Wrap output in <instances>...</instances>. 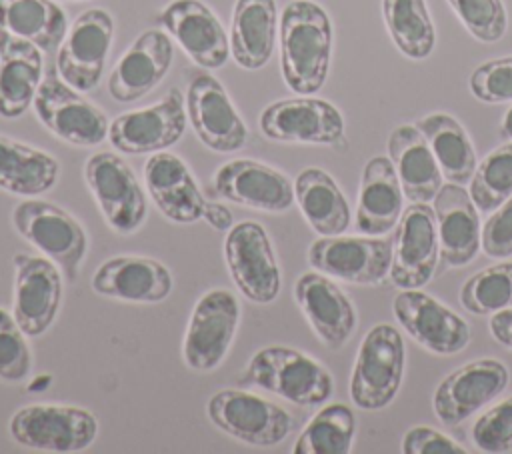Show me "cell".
Listing matches in <instances>:
<instances>
[{
  "mask_svg": "<svg viewBox=\"0 0 512 454\" xmlns=\"http://www.w3.org/2000/svg\"><path fill=\"white\" fill-rule=\"evenodd\" d=\"M332 22L314 0H292L280 14V68L296 94L318 92L330 70Z\"/></svg>",
  "mask_w": 512,
  "mask_h": 454,
  "instance_id": "obj_1",
  "label": "cell"
},
{
  "mask_svg": "<svg viewBox=\"0 0 512 454\" xmlns=\"http://www.w3.org/2000/svg\"><path fill=\"white\" fill-rule=\"evenodd\" d=\"M242 382L296 406L324 404L334 390V378L328 368L290 346H266L258 350L250 358Z\"/></svg>",
  "mask_w": 512,
  "mask_h": 454,
  "instance_id": "obj_2",
  "label": "cell"
},
{
  "mask_svg": "<svg viewBox=\"0 0 512 454\" xmlns=\"http://www.w3.org/2000/svg\"><path fill=\"white\" fill-rule=\"evenodd\" d=\"M12 222L18 234L50 258L68 282L78 278L88 234L70 212L48 200L28 198L14 206Z\"/></svg>",
  "mask_w": 512,
  "mask_h": 454,
  "instance_id": "obj_3",
  "label": "cell"
},
{
  "mask_svg": "<svg viewBox=\"0 0 512 454\" xmlns=\"http://www.w3.org/2000/svg\"><path fill=\"white\" fill-rule=\"evenodd\" d=\"M406 348L392 324H376L362 338L350 376V398L360 410H382L398 394Z\"/></svg>",
  "mask_w": 512,
  "mask_h": 454,
  "instance_id": "obj_4",
  "label": "cell"
},
{
  "mask_svg": "<svg viewBox=\"0 0 512 454\" xmlns=\"http://www.w3.org/2000/svg\"><path fill=\"white\" fill-rule=\"evenodd\" d=\"M10 436L26 448L42 452H82L98 436L96 416L80 406L30 404L18 408L8 424Z\"/></svg>",
  "mask_w": 512,
  "mask_h": 454,
  "instance_id": "obj_5",
  "label": "cell"
},
{
  "mask_svg": "<svg viewBox=\"0 0 512 454\" xmlns=\"http://www.w3.org/2000/svg\"><path fill=\"white\" fill-rule=\"evenodd\" d=\"M206 412L216 428L250 446H276L294 430L286 408L246 390H218L210 396Z\"/></svg>",
  "mask_w": 512,
  "mask_h": 454,
  "instance_id": "obj_6",
  "label": "cell"
},
{
  "mask_svg": "<svg viewBox=\"0 0 512 454\" xmlns=\"http://www.w3.org/2000/svg\"><path fill=\"white\" fill-rule=\"evenodd\" d=\"M224 258L238 292L254 304H270L280 294L282 274L272 240L254 220L236 222L224 240Z\"/></svg>",
  "mask_w": 512,
  "mask_h": 454,
  "instance_id": "obj_7",
  "label": "cell"
},
{
  "mask_svg": "<svg viewBox=\"0 0 512 454\" xmlns=\"http://www.w3.org/2000/svg\"><path fill=\"white\" fill-rule=\"evenodd\" d=\"M86 184L108 226L118 234L136 232L148 214L146 194L124 158L96 152L84 166Z\"/></svg>",
  "mask_w": 512,
  "mask_h": 454,
  "instance_id": "obj_8",
  "label": "cell"
},
{
  "mask_svg": "<svg viewBox=\"0 0 512 454\" xmlns=\"http://www.w3.org/2000/svg\"><path fill=\"white\" fill-rule=\"evenodd\" d=\"M240 322V304L226 288H212L200 296L190 314L182 358L196 372L218 368L234 340Z\"/></svg>",
  "mask_w": 512,
  "mask_h": 454,
  "instance_id": "obj_9",
  "label": "cell"
},
{
  "mask_svg": "<svg viewBox=\"0 0 512 454\" xmlns=\"http://www.w3.org/2000/svg\"><path fill=\"white\" fill-rule=\"evenodd\" d=\"M394 240L386 236H320L308 248L312 268L350 284L376 286L392 266Z\"/></svg>",
  "mask_w": 512,
  "mask_h": 454,
  "instance_id": "obj_10",
  "label": "cell"
},
{
  "mask_svg": "<svg viewBox=\"0 0 512 454\" xmlns=\"http://www.w3.org/2000/svg\"><path fill=\"white\" fill-rule=\"evenodd\" d=\"M38 120L74 146H96L108 136L106 114L50 70L32 102Z\"/></svg>",
  "mask_w": 512,
  "mask_h": 454,
  "instance_id": "obj_11",
  "label": "cell"
},
{
  "mask_svg": "<svg viewBox=\"0 0 512 454\" xmlns=\"http://www.w3.org/2000/svg\"><path fill=\"white\" fill-rule=\"evenodd\" d=\"M114 40V20L104 8H88L68 28L56 54L58 76L78 92L94 90Z\"/></svg>",
  "mask_w": 512,
  "mask_h": 454,
  "instance_id": "obj_12",
  "label": "cell"
},
{
  "mask_svg": "<svg viewBox=\"0 0 512 454\" xmlns=\"http://www.w3.org/2000/svg\"><path fill=\"white\" fill-rule=\"evenodd\" d=\"M186 122L184 96L172 88L160 102L116 116L108 126V140L122 154H154L174 146Z\"/></svg>",
  "mask_w": 512,
  "mask_h": 454,
  "instance_id": "obj_13",
  "label": "cell"
},
{
  "mask_svg": "<svg viewBox=\"0 0 512 454\" xmlns=\"http://www.w3.org/2000/svg\"><path fill=\"white\" fill-rule=\"evenodd\" d=\"M186 114L200 142L222 154L238 152L248 142V128L226 88L212 74L192 76L186 88Z\"/></svg>",
  "mask_w": 512,
  "mask_h": 454,
  "instance_id": "obj_14",
  "label": "cell"
},
{
  "mask_svg": "<svg viewBox=\"0 0 512 454\" xmlns=\"http://www.w3.org/2000/svg\"><path fill=\"white\" fill-rule=\"evenodd\" d=\"M258 122L262 134L278 142L330 146L344 138V118L340 110L332 102L310 94L268 104Z\"/></svg>",
  "mask_w": 512,
  "mask_h": 454,
  "instance_id": "obj_15",
  "label": "cell"
},
{
  "mask_svg": "<svg viewBox=\"0 0 512 454\" xmlns=\"http://www.w3.org/2000/svg\"><path fill=\"white\" fill-rule=\"evenodd\" d=\"M440 256L434 208L426 202H410L396 224L394 254L390 266L392 284L400 290L426 286Z\"/></svg>",
  "mask_w": 512,
  "mask_h": 454,
  "instance_id": "obj_16",
  "label": "cell"
},
{
  "mask_svg": "<svg viewBox=\"0 0 512 454\" xmlns=\"http://www.w3.org/2000/svg\"><path fill=\"white\" fill-rule=\"evenodd\" d=\"M12 316L28 338L42 336L56 320L62 304V272L46 256L18 252L14 256Z\"/></svg>",
  "mask_w": 512,
  "mask_h": 454,
  "instance_id": "obj_17",
  "label": "cell"
},
{
  "mask_svg": "<svg viewBox=\"0 0 512 454\" xmlns=\"http://www.w3.org/2000/svg\"><path fill=\"white\" fill-rule=\"evenodd\" d=\"M392 310L404 332L434 354H458L470 342L468 322L422 288L400 290Z\"/></svg>",
  "mask_w": 512,
  "mask_h": 454,
  "instance_id": "obj_18",
  "label": "cell"
},
{
  "mask_svg": "<svg viewBox=\"0 0 512 454\" xmlns=\"http://www.w3.org/2000/svg\"><path fill=\"white\" fill-rule=\"evenodd\" d=\"M508 386V368L496 358L472 360L450 372L432 398L436 418L444 426H458L484 408Z\"/></svg>",
  "mask_w": 512,
  "mask_h": 454,
  "instance_id": "obj_19",
  "label": "cell"
},
{
  "mask_svg": "<svg viewBox=\"0 0 512 454\" xmlns=\"http://www.w3.org/2000/svg\"><path fill=\"white\" fill-rule=\"evenodd\" d=\"M214 190L228 202L272 214L286 212L296 200L294 184L284 172L252 158L224 162L214 174Z\"/></svg>",
  "mask_w": 512,
  "mask_h": 454,
  "instance_id": "obj_20",
  "label": "cell"
},
{
  "mask_svg": "<svg viewBox=\"0 0 512 454\" xmlns=\"http://www.w3.org/2000/svg\"><path fill=\"white\" fill-rule=\"evenodd\" d=\"M294 298L316 336L332 350L342 348L356 328V308L332 276L310 270L298 276Z\"/></svg>",
  "mask_w": 512,
  "mask_h": 454,
  "instance_id": "obj_21",
  "label": "cell"
},
{
  "mask_svg": "<svg viewBox=\"0 0 512 454\" xmlns=\"http://www.w3.org/2000/svg\"><path fill=\"white\" fill-rule=\"evenodd\" d=\"M160 22L194 64L214 70L228 62L230 38L218 16L204 2L172 0L160 12Z\"/></svg>",
  "mask_w": 512,
  "mask_h": 454,
  "instance_id": "obj_22",
  "label": "cell"
},
{
  "mask_svg": "<svg viewBox=\"0 0 512 454\" xmlns=\"http://www.w3.org/2000/svg\"><path fill=\"white\" fill-rule=\"evenodd\" d=\"M174 46L166 32L144 30L122 54L108 76V92L116 102H134L156 88L168 74Z\"/></svg>",
  "mask_w": 512,
  "mask_h": 454,
  "instance_id": "obj_23",
  "label": "cell"
},
{
  "mask_svg": "<svg viewBox=\"0 0 512 454\" xmlns=\"http://www.w3.org/2000/svg\"><path fill=\"white\" fill-rule=\"evenodd\" d=\"M90 286L100 296L122 302L156 304L170 296L174 280L160 260L126 254L104 260L92 274Z\"/></svg>",
  "mask_w": 512,
  "mask_h": 454,
  "instance_id": "obj_24",
  "label": "cell"
},
{
  "mask_svg": "<svg viewBox=\"0 0 512 454\" xmlns=\"http://www.w3.org/2000/svg\"><path fill=\"white\" fill-rule=\"evenodd\" d=\"M436 214L440 262L448 268L470 264L480 252V218L468 190L446 182L432 200Z\"/></svg>",
  "mask_w": 512,
  "mask_h": 454,
  "instance_id": "obj_25",
  "label": "cell"
},
{
  "mask_svg": "<svg viewBox=\"0 0 512 454\" xmlns=\"http://www.w3.org/2000/svg\"><path fill=\"white\" fill-rule=\"evenodd\" d=\"M144 184L156 208L176 224H192L202 218V196L188 164L172 152H154L144 164Z\"/></svg>",
  "mask_w": 512,
  "mask_h": 454,
  "instance_id": "obj_26",
  "label": "cell"
},
{
  "mask_svg": "<svg viewBox=\"0 0 512 454\" xmlns=\"http://www.w3.org/2000/svg\"><path fill=\"white\" fill-rule=\"evenodd\" d=\"M404 210V192L388 156L366 162L356 206V230L366 236H386L396 228Z\"/></svg>",
  "mask_w": 512,
  "mask_h": 454,
  "instance_id": "obj_27",
  "label": "cell"
},
{
  "mask_svg": "<svg viewBox=\"0 0 512 454\" xmlns=\"http://www.w3.org/2000/svg\"><path fill=\"white\" fill-rule=\"evenodd\" d=\"M388 158L396 168L408 202L434 200L444 184V176L428 140L414 124H400L390 132Z\"/></svg>",
  "mask_w": 512,
  "mask_h": 454,
  "instance_id": "obj_28",
  "label": "cell"
},
{
  "mask_svg": "<svg viewBox=\"0 0 512 454\" xmlns=\"http://www.w3.org/2000/svg\"><path fill=\"white\" fill-rule=\"evenodd\" d=\"M230 28L234 62L244 70L266 66L278 34L276 0H236Z\"/></svg>",
  "mask_w": 512,
  "mask_h": 454,
  "instance_id": "obj_29",
  "label": "cell"
},
{
  "mask_svg": "<svg viewBox=\"0 0 512 454\" xmlns=\"http://www.w3.org/2000/svg\"><path fill=\"white\" fill-rule=\"evenodd\" d=\"M42 50L24 40L10 36L0 56V116H22L36 98L44 80Z\"/></svg>",
  "mask_w": 512,
  "mask_h": 454,
  "instance_id": "obj_30",
  "label": "cell"
},
{
  "mask_svg": "<svg viewBox=\"0 0 512 454\" xmlns=\"http://www.w3.org/2000/svg\"><path fill=\"white\" fill-rule=\"evenodd\" d=\"M298 208L310 228L320 236L344 234L352 214L348 200L336 180L322 168H304L294 182Z\"/></svg>",
  "mask_w": 512,
  "mask_h": 454,
  "instance_id": "obj_31",
  "label": "cell"
},
{
  "mask_svg": "<svg viewBox=\"0 0 512 454\" xmlns=\"http://www.w3.org/2000/svg\"><path fill=\"white\" fill-rule=\"evenodd\" d=\"M60 174L58 160L30 144L0 134V188L34 198L48 192Z\"/></svg>",
  "mask_w": 512,
  "mask_h": 454,
  "instance_id": "obj_32",
  "label": "cell"
},
{
  "mask_svg": "<svg viewBox=\"0 0 512 454\" xmlns=\"http://www.w3.org/2000/svg\"><path fill=\"white\" fill-rule=\"evenodd\" d=\"M414 126L428 140L442 176L452 184H470L478 158L464 126L446 112L426 114Z\"/></svg>",
  "mask_w": 512,
  "mask_h": 454,
  "instance_id": "obj_33",
  "label": "cell"
},
{
  "mask_svg": "<svg viewBox=\"0 0 512 454\" xmlns=\"http://www.w3.org/2000/svg\"><path fill=\"white\" fill-rule=\"evenodd\" d=\"M0 28L50 52L62 44L68 20L54 0H0Z\"/></svg>",
  "mask_w": 512,
  "mask_h": 454,
  "instance_id": "obj_34",
  "label": "cell"
},
{
  "mask_svg": "<svg viewBox=\"0 0 512 454\" xmlns=\"http://www.w3.org/2000/svg\"><path fill=\"white\" fill-rule=\"evenodd\" d=\"M382 16L394 46L410 60H424L436 46L426 0H382Z\"/></svg>",
  "mask_w": 512,
  "mask_h": 454,
  "instance_id": "obj_35",
  "label": "cell"
},
{
  "mask_svg": "<svg viewBox=\"0 0 512 454\" xmlns=\"http://www.w3.org/2000/svg\"><path fill=\"white\" fill-rule=\"evenodd\" d=\"M356 434V416L348 404L334 402L316 412L304 426L294 454H348Z\"/></svg>",
  "mask_w": 512,
  "mask_h": 454,
  "instance_id": "obj_36",
  "label": "cell"
},
{
  "mask_svg": "<svg viewBox=\"0 0 512 454\" xmlns=\"http://www.w3.org/2000/svg\"><path fill=\"white\" fill-rule=\"evenodd\" d=\"M468 194L482 214H490L512 196V140L500 144L480 160Z\"/></svg>",
  "mask_w": 512,
  "mask_h": 454,
  "instance_id": "obj_37",
  "label": "cell"
},
{
  "mask_svg": "<svg viewBox=\"0 0 512 454\" xmlns=\"http://www.w3.org/2000/svg\"><path fill=\"white\" fill-rule=\"evenodd\" d=\"M460 302L476 316L512 308V262H498L470 276L460 290Z\"/></svg>",
  "mask_w": 512,
  "mask_h": 454,
  "instance_id": "obj_38",
  "label": "cell"
},
{
  "mask_svg": "<svg viewBox=\"0 0 512 454\" xmlns=\"http://www.w3.org/2000/svg\"><path fill=\"white\" fill-rule=\"evenodd\" d=\"M458 20L480 42H498L508 28V14L502 0H448Z\"/></svg>",
  "mask_w": 512,
  "mask_h": 454,
  "instance_id": "obj_39",
  "label": "cell"
},
{
  "mask_svg": "<svg viewBox=\"0 0 512 454\" xmlns=\"http://www.w3.org/2000/svg\"><path fill=\"white\" fill-rule=\"evenodd\" d=\"M32 370V352L16 318L0 308V378L22 382Z\"/></svg>",
  "mask_w": 512,
  "mask_h": 454,
  "instance_id": "obj_40",
  "label": "cell"
},
{
  "mask_svg": "<svg viewBox=\"0 0 512 454\" xmlns=\"http://www.w3.org/2000/svg\"><path fill=\"white\" fill-rule=\"evenodd\" d=\"M472 442L488 454H504L512 450V396L488 408L472 426Z\"/></svg>",
  "mask_w": 512,
  "mask_h": 454,
  "instance_id": "obj_41",
  "label": "cell"
},
{
  "mask_svg": "<svg viewBox=\"0 0 512 454\" xmlns=\"http://www.w3.org/2000/svg\"><path fill=\"white\" fill-rule=\"evenodd\" d=\"M470 92L486 104L512 102V56L480 64L470 76Z\"/></svg>",
  "mask_w": 512,
  "mask_h": 454,
  "instance_id": "obj_42",
  "label": "cell"
},
{
  "mask_svg": "<svg viewBox=\"0 0 512 454\" xmlns=\"http://www.w3.org/2000/svg\"><path fill=\"white\" fill-rule=\"evenodd\" d=\"M480 246L486 256L496 260L512 256V196L486 218L480 232Z\"/></svg>",
  "mask_w": 512,
  "mask_h": 454,
  "instance_id": "obj_43",
  "label": "cell"
},
{
  "mask_svg": "<svg viewBox=\"0 0 512 454\" xmlns=\"http://www.w3.org/2000/svg\"><path fill=\"white\" fill-rule=\"evenodd\" d=\"M404 454H468L464 446L430 426H414L402 438Z\"/></svg>",
  "mask_w": 512,
  "mask_h": 454,
  "instance_id": "obj_44",
  "label": "cell"
},
{
  "mask_svg": "<svg viewBox=\"0 0 512 454\" xmlns=\"http://www.w3.org/2000/svg\"><path fill=\"white\" fill-rule=\"evenodd\" d=\"M490 332L496 342L512 350V308L494 312L490 316Z\"/></svg>",
  "mask_w": 512,
  "mask_h": 454,
  "instance_id": "obj_45",
  "label": "cell"
},
{
  "mask_svg": "<svg viewBox=\"0 0 512 454\" xmlns=\"http://www.w3.org/2000/svg\"><path fill=\"white\" fill-rule=\"evenodd\" d=\"M202 218L208 222V226H212L214 230H220V232H228L234 226L232 212L224 204H218V202L206 200Z\"/></svg>",
  "mask_w": 512,
  "mask_h": 454,
  "instance_id": "obj_46",
  "label": "cell"
},
{
  "mask_svg": "<svg viewBox=\"0 0 512 454\" xmlns=\"http://www.w3.org/2000/svg\"><path fill=\"white\" fill-rule=\"evenodd\" d=\"M500 132L504 138L512 140V106L506 110L504 118H502V124H500Z\"/></svg>",
  "mask_w": 512,
  "mask_h": 454,
  "instance_id": "obj_47",
  "label": "cell"
},
{
  "mask_svg": "<svg viewBox=\"0 0 512 454\" xmlns=\"http://www.w3.org/2000/svg\"><path fill=\"white\" fill-rule=\"evenodd\" d=\"M8 40H10V34L0 28V56H2V52H4V48H6V44H8Z\"/></svg>",
  "mask_w": 512,
  "mask_h": 454,
  "instance_id": "obj_48",
  "label": "cell"
}]
</instances>
